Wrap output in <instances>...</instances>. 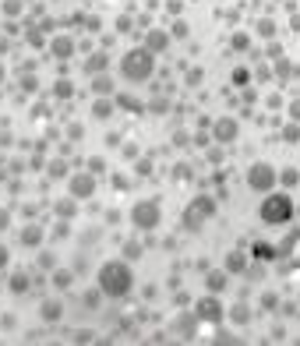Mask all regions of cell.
I'll use <instances>...</instances> for the list:
<instances>
[{"mask_svg":"<svg viewBox=\"0 0 300 346\" xmlns=\"http://www.w3.org/2000/svg\"><path fill=\"white\" fill-rule=\"evenodd\" d=\"M131 286H135L131 265H124V262H106V265L99 269V290H103L106 297L120 300V297L131 293Z\"/></svg>","mask_w":300,"mask_h":346,"instance_id":"1","label":"cell"},{"mask_svg":"<svg viewBox=\"0 0 300 346\" xmlns=\"http://www.w3.org/2000/svg\"><path fill=\"white\" fill-rule=\"evenodd\" d=\"M120 71H124V78H131V81H145L152 71H155V53H152L149 46H145V50H127L124 60H120Z\"/></svg>","mask_w":300,"mask_h":346,"instance_id":"2","label":"cell"},{"mask_svg":"<svg viewBox=\"0 0 300 346\" xmlns=\"http://www.w3.org/2000/svg\"><path fill=\"white\" fill-rule=\"evenodd\" d=\"M258 215H261V223H269V226H283V223H290V215H293V198L269 191V198L261 202Z\"/></svg>","mask_w":300,"mask_h":346,"instance_id":"3","label":"cell"},{"mask_svg":"<svg viewBox=\"0 0 300 346\" xmlns=\"http://www.w3.org/2000/svg\"><path fill=\"white\" fill-rule=\"evenodd\" d=\"M212 215H216V202H212L209 195H198L191 205L184 208V226H187V230H198V226H205Z\"/></svg>","mask_w":300,"mask_h":346,"instance_id":"4","label":"cell"},{"mask_svg":"<svg viewBox=\"0 0 300 346\" xmlns=\"http://www.w3.org/2000/svg\"><path fill=\"white\" fill-rule=\"evenodd\" d=\"M247 184H251V191H258V195H269V191H276L279 173H276V166H269V163H254V166L247 170Z\"/></svg>","mask_w":300,"mask_h":346,"instance_id":"5","label":"cell"},{"mask_svg":"<svg viewBox=\"0 0 300 346\" xmlns=\"http://www.w3.org/2000/svg\"><path fill=\"white\" fill-rule=\"evenodd\" d=\"M131 223L138 230H155L162 223V208L155 205V202H138V205L131 208Z\"/></svg>","mask_w":300,"mask_h":346,"instance_id":"6","label":"cell"},{"mask_svg":"<svg viewBox=\"0 0 300 346\" xmlns=\"http://www.w3.org/2000/svg\"><path fill=\"white\" fill-rule=\"evenodd\" d=\"M223 304H219V300H216V297H202V300H198V311H194V318H198V322H212V325H216V322H223Z\"/></svg>","mask_w":300,"mask_h":346,"instance_id":"7","label":"cell"},{"mask_svg":"<svg viewBox=\"0 0 300 346\" xmlns=\"http://www.w3.org/2000/svg\"><path fill=\"white\" fill-rule=\"evenodd\" d=\"M212 135H216V141H223V145H229V141H237V135H240V128H237V120L233 117H223L216 128H212Z\"/></svg>","mask_w":300,"mask_h":346,"instance_id":"8","label":"cell"},{"mask_svg":"<svg viewBox=\"0 0 300 346\" xmlns=\"http://www.w3.org/2000/svg\"><path fill=\"white\" fill-rule=\"evenodd\" d=\"M95 191V180L88 177V173H78V177H71V195L75 198H88Z\"/></svg>","mask_w":300,"mask_h":346,"instance_id":"9","label":"cell"},{"mask_svg":"<svg viewBox=\"0 0 300 346\" xmlns=\"http://www.w3.org/2000/svg\"><path fill=\"white\" fill-rule=\"evenodd\" d=\"M50 50H53V57H60V60H68V57L75 53V39H68V36H57V39L50 43Z\"/></svg>","mask_w":300,"mask_h":346,"instance_id":"10","label":"cell"},{"mask_svg":"<svg viewBox=\"0 0 300 346\" xmlns=\"http://www.w3.org/2000/svg\"><path fill=\"white\" fill-rule=\"evenodd\" d=\"M166 43H170V36H166V32H159V28L149 32V39H145V46H149L152 53H162V50H166Z\"/></svg>","mask_w":300,"mask_h":346,"instance_id":"11","label":"cell"},{"mask_svg":"<svg viewBox=\"0 0 300 346\" xmlns=\"http://www.w3.org/2000/svg\"><path fill=\"white\" fill-rule=\"evenodd\" d=\"M254 258H258V262H272V258H279V251H276L272 244L258 240V244H254Z\"/></svg>","mask_w":300,"mask_h":346,"instance_id":"12","label":"cell"},{"mask_svg":"<svg viewBox=\"0 0 300 346\" xmlns=\"http://www.w3.org/2000/svg\"><path fill=\"white\" fill-rule=\"evenodd\" d=\"M60 314H64V311H60L57 300H46V304H43V322H60Z\"/></svg>","mask_w":300,"mask_h":346,"instance_id":"13","label":"cell"},{"mask_svg":"<svg viewBox=\"0 0 300 346\" xmlns=\"http://www.w3.org/2000/svg\"><path fill=\"white\" fill-rule=\"evenodd\" d=\"M205 286L212 290V293H219L226 286V272H209V279H205Z\"/></svg>","mask_w":300,"mask_h":346,"instance_id":"14","label":"cell"},{"mask_svg":"<svg viewBox=\"0 0 300 346\" xmlns=\"http://www.w3.org/2000/svg\"><path fill=\"white\" fill-rule=\"evenodd\" d=\"M11 290H14V293H25V290H28V276H25V272H14V276H11Z\"/></svg>","mask_w":300,"mask_h":346,"instance_id":"15","label":"cell"},{"mask_svg":"<svg viewBox=\"0 0 300 346\" xmlns=\"http://www.w3.org/2000/svg\"><path fill=\"white\" fill-rule=\"evenodd\" d=\"M21 240H25V244H39V240H43V230H39V226H25Z\"/></svg>","mask_w":300,"mask_h":346,"instance_id":"16","label":"cell"},{"mask_svg":"<svg viewBox=\"0 0 300 346\" xmlns=\"http://www.w3.org/2000/svg\"><path fill=\"white\" fill-rule=\"evenodd\" d=\"M117 103H120V110H131V113H138V110H142V103H138V99H131V96H120Z\"/></svg>","mask_w":300,"mask_h":346,"instance_id":"17","label":"cell"},{"mask_svg":"<svg viewBox=\"0 0 300 346\" xmlns=\"http://www.w3.org/2000/svg\"><path fill=\"white\" fill-rule=\"evenodd\" d=\"M226 269H229V272H240V269H244V255H237V251H233V255L226 258Z\"/></svg>","mask_w":300,"mask_h":346,"instance_id":"18","label":"cell"},{"mask_svg":"<svg viewBox=\"0 0 300 346\" xmlns=\"http://www.w3.org/2000/svg\"><path fill=\"white\" fill-rule=\"evenodd\" d=\"M110 113H113V106H110L106 99H99V103H95V117H99V120H106Z\"/></svg>","mask_w":300,"mask_h":346,"instance_id":"19","label":"cell"},{"mask_svg":"<svg viewBox=\"0 0 300 346\" xmlns=\"http://www.w3.org/2000/svg\"><path fill=\"white\" fill-rule=\"evenodd\" d=\"M85 68H88V74H95V71H103V68H106V57L99 53V57H92V60H88Z\"/></svg>","mask_w":300,"mask_h":346,"instance_id":"20","label":"cell"},{"mask_svg":"<svg viewBox=\"0 0 300 346\" xmlns=\"http://www.w3.org/2000/svg\"><path fill=\"white\" fill-rule=\"evenodd\" d=\"M258 36L272 39V36H276V25H272V21H258Z\"/></svg>","mask_w":300,"mask_h":346,"instance_id":"21","label":"cell"},{"mask_svg":"<svg viewBox=\"0 0 300 346\" xmlns=\"http://www.w3.org/2000/svg\"><path fill=\"white\" fill-rule=\"evenodd\" d=\"M71 81H57V99H71Z\"/></svg>","mask_w":300,"mask_h":346,"instance_id":"22","label":"cell"},{"mask_svg":"<svg viewBox=\"0 0 300 346\" xmlns=\"http://www.w3.org/2000/svg\"><path fill=\"white\" fill-rule=\"evenodd\" d=\"M283 138H286V141H300V128H297V124H290V128L283 131Z\"/></svg>","mask_w":300,"mask_h":346,"instance_id":"23","label":"cell"},{"mask_svg":"<svg viewBox=\"0 0 300 346\" xmlns=\"http://www.w3.org/2000/svg\"><path fill=\"white\" fill-rule=\"evenodd\" d=\"M247 78H251V74H247L244 68H237V71H233V85H247Z\"/></svg>","mask_w":300,"mask_h":346,"instance_id":"24","label":"cell"},{"mask_svg":"<svg viewBox=\"0 0 300 346\" xmlns=\"http://www.w3.org/2000/svg\"><path fill=\"white\" fill-rule=\"evenodd\" d=\"M53 282H57L60 290H64V286H71V272H57V276H53Z\"/></svg>","mask_w":300,"mask_h":346,"instance_id":"25","label":"cell"},{"mask_svg":"<svg viewBox=\"0 0 300 346\" xmlns=\"http://www.w3.org/2000/svg\"><path fill=\"white\" fill-rule=\"evenodd\" d=\"M28 43H32V46H43V32H39V28H28Z\"/></svg>","mask_w":300,"mask_h":346,"instance_id":"26","label":"cell"},{"mask_svg":"<svg viewBox=\"0 0 300 346\" xmlns=\"http://www.w3.org/2000/svg\"><path fill=\"white\" fill-rule=\"evenodd\" d=\"M92 88H99V92H110V78H103V74H99V78L92 81Z\"/></svg>","mask_w":300,"mask_h":346,"instance_id":"27","label":"cell"},{"mask_svg":"<svg viewBox=\"0 0 300 346\" xmlns=\"http://www.w3.org/2000/svg\"><path fill=\"white\" fill-rule=\"evenodd\" d=\"M229 314H233V322H240V325H244V322H247V318H251V314H247V311H244V307H233V311H229Z\"/></svg>","mask_w":300,"mask_h":346,"instance_id":"28","label":"cell"},{"mask_svg":"<svg viewBox=\"0 0 300 346\" xmlns=\"http://www.w3.org/2000/svg\"><path fill=\"white\" fill-rule=\"evenodd\" d=\"M279 180H283V184H297V180H300V173H297V170H286V173H283Z\"/></svg>","mask_w":300,"mask_h":346,"instance_id":"29","label":"cell"},{"mask_svg":"<svg viewBox=\"0 0 300 346\" xmlns=\"http://www.w3.org/2000/svg\"><path fill=\"white\" fill-rule=\"evenodd\" d=\"M4 11H7V14H18V11H21V4H18V0H7V4H4Z\"/></svg>","mask_w":300,"mask_h":346,"instance_id":"30","label":"cell"},{"mask_svg":"<svg viewBox=\"0 0 300 346\" xmlns=\"http://www.w3.org/2000/svg\"><path fill=\"white\" fill-rule=\"evenodd\" d=\"M233 50H247V36H233Z\"/></svg>","mask_w":300,"mask_h":346,"instance_id":"31","label":"cell"},{"mask_svg":"<svg viewBox=\"0 0 300 346\" xmlns=\"http://www.w3.org/2000/svg\"><path fill=\"white\" fill-rule=\"evenodd\" d=\"M290 117L300 124V99H293V103H290Z\"/></svg>","mask_w":300,"mask_h":346,"instance_id":"32","label":"cell"},{"mask_svg":"<svg viewBox=\"0 0 300 346\" xmlns=\"http://www.w3.org/2000/svg\"><path fill=\"white\" fill-rule=\"evenodd\" d=\"M7 262H11V251H7V247H4V244H0V269H4V265H7Z\"/></svg>","mask_w":300,"mask_h":346,"instance_id":"33","label":"cell"},{"mask_svg":"<svg viewBox=\"0 0 300 346\" xmlns=\"http://www.w3.org/2000/svg\"><path fill=\"white\" fill-rule=\"evenodd\" d=\"M7 219H11V215H7V212H0V230H4V226H11Z\"/></svg>","mask_w":300,"mask_h":346,"instance_id":"34","label":"cell"},{"mask_svg":"<svg viewBox=\"0 0 300 346\" xmlns=\"http://www.w3.org/2000/svg\"><path fill=\"white\" fill-rule=\"evenodd\" d=\"M0 81H4V64H0Z\"/></svg>","mask_w":300,"mask_h":346,"instance_id":"35","label":"cell"}]
</instances>
